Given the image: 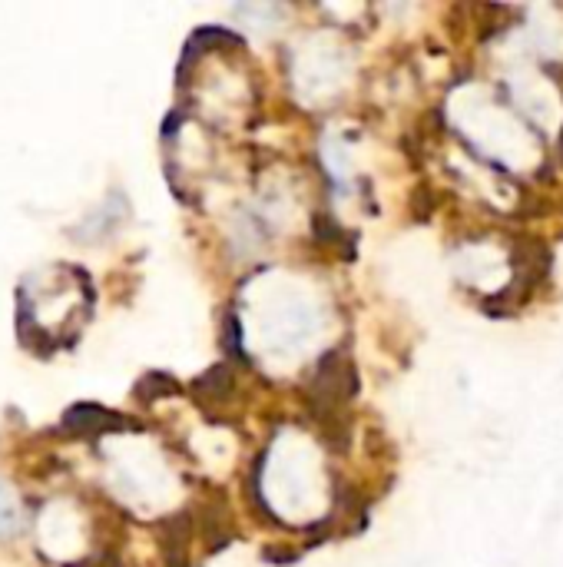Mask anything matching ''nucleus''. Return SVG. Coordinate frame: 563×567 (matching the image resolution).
<instances>
[{"label":"nucleus","instance_id":"nucleus-1","mask_svg":"<svg viewBox=\"0 0 563 567\" xmlns=\"http://www.w3.org/2000/svg\"><path fill=\"white\" fill-rule=\"evenodd\" d=\"M358 392V376H354L352 358L342 348H332L318 358L315 372H312V388H309V408L318 412H342L345 402H352V395Z\"/></svg>","mask_w":563,"mask_h":567},{"label":"nucleus","instance_id":"nucleus-2","mask_svg":"<svg viewBox=\"0 0 563 567\" xmlns=\"http://www.w3.org/2000/svg\"><path fill=\"white\" fill-rule=\"evenodd\" d=\"M229 388H232V376H229L226 366L210 368V372H206V376L196 382V392L212 395V398H222V395H229Z\"/></svg>","mask_w":563,"mask_h":567},{"label":"nucleus","instance_id":"nucleus-3","mask_svg":"<svg viewBox=\"0 0 563 567\" xmlns=\"http://www.w3.org/2000/svg\"><path fill=\"white\" fill-rule=\"evenodd\" d=\"M315 236H318V242L332 246V242H338L345 232H342V226H335V222L328 220V216H315Z\"/></svg>","mask_w":563,"mask_h":567},{"label":"nucleus","instance_id":"nucleus-4","mask_svg":"<svg viewBox=\"0 0 563 567\" xmlns=\"http://www.w3.org/2000/svg\"><path fill=\"white\" fill-rule=\"evenodd\" d=\"M10 524H14V508H10L7 494L0 491V534H7Z\"/></svg>","mask_w":563,"mask_h":567},{"label":"nucleus","instance_id":"nucleus-5","mask_svg":"<svg viewBox=\"0 0 563 567\" xmlns=\"http://www.w3.org/2000/svg\"><path fill=\"white\" fill-rule=\"evenodd\" d=\"M557 149H560V160H563V129H560V139H557Z\"/></svg>","mask_w":563,"mask_h":567}]
</instances>
